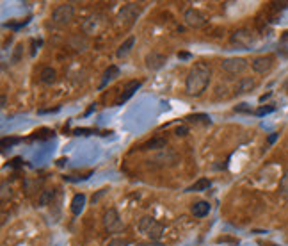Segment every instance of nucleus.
Wrapping results in <instances>:
<instances>
[{"instance_id":"obj_27","label":"nucleus","mask_w":288,"mask_h":246,"mask_svg":"<svg viewBox=\"0 0 288 246\" xmlns=\"http://www.w3.org/2000/svg\"><path fill=\"white\" fill-rule=\"evenodd\" d=\"M73 134L75 136H91V134H94V131L92 129H75Z\"/></svg>"},{"instance_id":"obj_15","label":"nucleus","mask_w":288,"mask_h":246,"mask_svg":"<svg viewBox=\"0 0 288 246\" xmlns=\"http://www.w3.org/2000/svg\"><path fill=\"white\" fill-rule=\"evenodd\" d=\"M166 147H167V141L164 137H153L142 145V150H166Z\"/></svg>"},{"instance_id":"obj_24","label":"nucleus","mask_w":288,"mask_h":246,"mask_svg":"<svg viewBox=\"0 0 288 246\" xmlns=\"http://www.w3.org/2000/svg\"><path fill=\"white\" fill-rule=\"evenodd\" d=\"M274 111H276V105H265V107H260L255 115L256 116H265V115H269V113H274Z\"/></svg>"},{"instance_id":"obj_31","label":"nucleus","mask_w":288,"mask_h":246,"mask_svg":"<svg viewBox=\"0 0 288 246\" xmlns=\"http://www.w3.org/2000/svg\"><path fill=\"white\" fill-rule=\"evenodd\" d=\"M187 132H189L187 127H178L176 129V136H187Z\"/></svg>"},{"instance_id":"obj_2","label":"nucleus","mask_w":288,"mask_h":246,"mask_svg":"<svg viewBox=\"0 0 288 246\" xmlns=\"http://www.w3.org/2000/svg\"><path fill=\"white\" fill-rule=\"evenodd\" d=\"M137 229H139L141 234L146 235L148 239L157 241L164 232V225L160 223V221H157L155 218H152V216H144V218L139 219Z\"/></svg>"},{"instance_id":"obj_25","label":"nucleus","mask_w":288,"mask_h":246,"mask_svg":"<svg viewBox=\"0 0 288 246\" xmlns=\"http://www.w3.org/2000/svg\"><path fill=\"white\" fill-rule=\"evenodd\" d=\"M233 111H235V113H253L251 105L245 104V102H242V104H239V105H235Z\"/></svg>"},{"instance_id":"obj_29","label":"nucleus","mask_w":288,"mask_h":246,"mask_svg":"<svg viewBox=\"0 0 288 246\" xmlns=\"http://www.w3.org/2000/svg\"><path fill=\"white\" fill-rule=\"evenodd\" d=\"M215 243H231V245H239V239H233V237H226V235H223V237H217L215 239Z\"/></svg>"},{"instance_id":"obj_26","label":"nucleus","mask_w":288,"mask_h":246,"mask_svg":"<svg viewBox=\"0 0 288 246\" xmlns=\"http://www.w3.org/2000/svg\"><path fill=\"white\" fill-rule=\"evenodd\" d=\"M226 91H228V88H226V86H224V84H219L217 88H215V98H221V97H223V98H226Z\"/></svg>"},{"instance_id":"obj_34","label":"nucleus","mask_w":288,"mask_h":246,"mask_svg":"<svg viewBox=\"0 0 288 246\" xmlns=\"http://www.w3.org/2000/svg\"><path fill=\"white\" fill-rule=\"evenodd\" d=\"M137 246H160V245H157V243H153L152 241V243H139Z\"/></svg>"},{"instance_id":"obj_13","label":"nucleus","mask_w":288,"mask_h":246,"mask_svg":"<svg viewBox=\"0 0 288 246\" xmlns=\"http://www.w3.org/2000/svg\"><path fill=\"white\" fill-rule=\"evenodd\" d=\"M190 213H192V216H196V218H205V216H208V213H210V203L205 202V200L194 202L192 207H190Z\"/></svg>"},{"instance_id":"obj_21","label":"nucleus","mask_w":288,"mask_h":246,"mask_svg":"<svg viewBox=\"0 0 288 246\" xmlns=\"http://www.w3.org/2000/svg\"><path fill=\"white\" fill-rule=\"evenodd\" d=\"M54 134L55 132L50 131V129H39V131H36L32 136H30V139H52Z\"/></svg>"},{"instance_id":"obj_30","label":"nucleus","mask_w":288,"mask_h":246,"mask_svg":"<svg viewBox=\"0 0 288 246\" xmlns=\"http://www.w3.org/2000/svg\"><path fill=\"white\" fill-rule=\"evenodd\" d=\"M128 245V241H125V239H112L109 243V246H126Z\"/></svg>"},{"instance_id":"obj_10","label":"nucleus","mask_w":288,"mask_h":246,"mask_svg":"<svg viewBox=\"0 0 288 246\" xmlns=\"http://www.w3.org/2000/svg\"><path fill=\"white\" fill-rule=\"evenodd\" d=\"M231 43L240 47V49H247V47H251V43H253V34H251L249 31H245V29H240V31L233 33Z\"/></svg>"},{"instance_id":"obj_12","label":"nucleus","mask_w":288,"mask_h":246,"mask_svg":"<svg viewBox=\"0 0 288 246\" xmlns=\"http://www.w3.org/2000/svg\"><path fill=\"white\" fill-rule=\"evenodd\" d=\"M256 86V81L255 79H251V77H244V79H240L237 84H235L233 88V93L235 95H244V93H249L253 91Z\"/></svg>"},{"instance_id":"obj_32","label":"nucleus","mask_w":288,"mask_h":246,"mask_svg":"<svg viewBox=\"0 0 288 246\" xmlns=\"http://www.w3.org/2000/svg\"><path fill=\"white\" fill-rule=\"evenodd\" d=\"M272 6L276 7V9H285V7L288 6V2H274Z\"/></svg>"},{"instance_id":"obj_28","label":"nucleus","mask_w":288,"mask_h":246,"mask_svg":"<svg viewBox=\"0 0 288 246\" xmlns=\"http://www.w3.org/2000/svg\"><path fill=\"white\" fill-rule=\"evenodd\" d=\"M18 141H20V139H16V137H11V139H9V137H4V139H2V148L13 147V145H16Z\"/></svg>"},{"instance_id":"obj_3","label":"nucleus","mask_w":288,"mask_h":246,"mask_svg":"<svg viewBox=\"0 0 288 246\" xmlns=\"http://www.w3.org/2000/svg\"><path fill=\"white\" fill-rule=\"evenodd\" d=\"M75 16V7L71 4H61L54 9L52 13V22L57 25H68Z\"/></svg>"},{"instance_id":"obj_9","label":"nucleus","mask_w":288,"mask_h":246,"mask_svg":"<svg viewBox=\"0 0 288 246\" xmlns=\"http://www.w3.org/2000/svg\"><path fill=\"white\" fill-rule=\"evenodd\" d=\"M137 15H139V7H137V4H126L123 9L120 11V15H118V20H120V23H126V25H132L134 23V20L137 18Z\"/></svg>"},{"instance_id":"obj_11","label":"nucleus","mask_w":288,"mask_h":246,"mask_svg":"<svg viewBox=\"0 0 288 246\" xmlns=\"http://www.w3.org/2000/svg\"><path fill=\"white\" fill-rule=\"evenodd\" d=\"M144 63H146V68L148 70H153L157 71L160 70L164 65H166V55L158 54V52H150V54L146 55V59H144Z\"/></svg>"},{"instance_id":"obj_36","label":"nucleus","mask_w":288,"mask_h":246,"mask_svg":"<svg viewBox=\"0 0 288 246\" xmlns=\"http://www.w3.org/2000/svg\"><path fill=\"white\" fill-rule=\"evenodd\" d=\"M276 137H277V134H272V136L269 137V145H272V143L276 141Z\"/></svg>"},{"instance_id":"obj_8","label":"nucleus","mask_w":288,"mask_h":246,"mask_svg":"<svg viewBox=\"0 0 288 246\" xmlns=\"http://www.w3.org/2000/svg\"><path fill=\"white\" fill-rule=\"evenodd\" d=\"M141 81H128L125 84V88H123V91L120 93V97L116 98V105H121L123 102H126L128 98H132L134 97V93H136L137 89L141 88Z\"/></svg>"},{"instance_id":"obj_14","label":"nucleus","mask_w":288,"mask_h":246,"mask_svg":"<svg viewBox=\"0 0 288 246\" xmlns=\"http://www.w3.org/2000/svg\"><path fill=\"white\" fill-rule=\"evenodd\" d=\"M84 205H86V195L84 193H76L75 197H73V200H71V213L75 214V216H78L82 213Z\"/></svg>"},{"instance_id":"obj_7","label":"nucleus","mask_w":288,"mask_h":246,"mask_svg":"<svg viewBox=\"0 0 288 246\" xmlns=\"http://www.w3.org/2000/svg\"><path fill=\"white\" fill-rule=\"evenodd\" d=\"M251 66L256 73H267V71L272 70L274 66V57L272 55H260V57H255L251 61Z\"/></svg>"},{"instance_id":"obj_4","label":"nucleus","mask_w":288,"mask_h":246,"mask_svg":"<svg viewBox=\"0 0 288 246\" xmlns=\"http://www.w3.org/2000/svg\"><path fill=\"white\" fill-rule=\"evenodd\" d=\"M221 68L229 75H240L247 68V59H244V57H228V59H223Z\"/></svg>"},{"instance_id":"obj_1","label":"nucleus","mask_w":288,"mask_h":246,"mask_svg":"<svg viewBox=\"0 0 288 246\" xmlns=\"http://www.w3.org/2000/svg\"><path fill=\"white\" fill-rule=\"evenodd\" d=\"M210 77H212V71H210V66L207 63H196V65L190 68L189 75H187V81H185V91L189 97H201L205 91H207L208 84H210Z\"/></svg>"},{"instance_id":"obj_18","label":"nucleus","mask_w":288,"mask_h":246,"mask_svg":"<svg viewBox=\"0 0 288 246\" xmlns=\"http://www.w3.org/2000/svg\"><path fill=\"white\" fill-rule=\"evenodd\" d=\"M189 123H203V125H210V116L208 115H190L185 118Z\"/></svg>"},{"instance_id":"obj_16","label":"nucleus","mask_w":288,"mask_h":246,"mask_svg":"<svg viewBox=\"0 0 288 246\" xmlns=\"http://www.w3.org/2000/svg\"><path fill=\"white\" fill-rule=\"evenodd\" d=\"M55 77H57V73H55L54 68L46 66V68H43L41 73H39V81L43 82V84H52V82L55 81Z\"/></svg>"},{"instance_id":"obj_5","label":"nucleus","mask_w":288,"mask_h":246,"mask_svg":"<svg viewBox=\"0 0 288 246\" xmlns=\"http://www.w3.org/2000/svg\"><path fill=\"white\" fill-rule=\"evenodd\" d=\"M104 227L109 234H120L123 230V221H121L120 214H118L116 209H109L104 214Z\"/></svg>"},{"instance_id":"obj_38","label":"nucleus","mask_w":288,"mask_h":246,"mask_svg":"<svg viewBox=\"0 0 288 246\" xmlns=\"http://www.w3.org/2000/svg\"><path fill=\"white\" fill-rule=\"evenodd\" d=\"M283 88H285V89H287V91H288V79H287V82L283 84Z\"/></svg>"},{"instance_id":"obj_33","label":"nucleus","mask_w":288,"mask_h":246,"mask_svg":"<svg viewBox=\"0 0 288 246\" xmlns=\"http://www.w3.org/2000/svg\"><path fill=\"white\" fill-rule=\"evenodd\" d=\"M59 107H55V109H41L39 111V115H46V113H57Z\"/></svg>"},{"instance_id":"obj_22","label":"nucleus","mask_w":288,"mask_h":246,"mask_svg":"<svg viewBox=\"0 0 288 246\" xmlns=\"http://www.w3.org/2000/svg\"><path fill=\"white\" fill-rule=\"evenodd\" d=\"M279 193H281V197L288 200V170L283 173L281 180H279Z\"/></svg>"},{"instance_id":"obj_37","label":"nucleus","mask_w":288,"mask_h":246,"mask_svg":"<svg viewBox=\"0 0 288 246\" xmlns=\"http://www.w3.org/2000/svg\"><path fill=\"white\" fill-rule=\"evenodd\" d=\"M6 104H7V98H6V95H2V107H6Z\"/></svg>"},{"instance_id":"obj_35","label":"nucleus","mask_w":288,"mask_h":246,"mask_svg":"<svg viewBox=\"0 0 288 246\" xmlns=\"http://www.w3.org/2000/svg\"><path fill=\"white\" fill-rule=\"evenodd\" d=\"M178 57H180V59H189L190 54H187V52H182V54H178Z\"/></svg>"},{"instance_id":"obj_23","label":"nucleus","mask_w":288,"mask_h":246,"mask_svg":"<svg viewBox=\"0 0 288 246\" xmlns=\"http://www.w3.org/2000/svg\"><path fill=\"white\" fill-rule=\"evenodd\" d=\"M54 198V191L52 189H46V191H43V195H41V198H39L38 205L39 207H45V205H48V202Z\"/></svg>"},{"instance_id":"obj_17","label":"nucleus","mask_w":288,"mask_h":246,"mask_svg":"<svg viewBox=\"0 0 288 246\" xmlns=\"http://www.w3.org/2000/svg\"><path fill=\"white\" fill-rule=\"evenodd\" d=\"M116 77H120V68L118 66H109L107 70H105V73H104V81H102V86L100 88H104L107 82H110V81H114Z\"/></svg>"},{"instance_id":"obj_6","label":"nucleus","mask_w":288,"mask_h":246,"mask_svg":"<svg viewBox=\"0 0 288 246\" xmlns=\"http://www.w3.org/2000/svg\"><path fill=\"white\" fill-rule=\"evenodd\" d=\"M183 20L185 23L189 25V27H194V29H201L205 23H207V18L203 13H199L197 9H187L183 15Z\"/></svg>"},{"instance_id":"obj_20","label":"nucleus","mask_w":288,"mask_h":246,"mask_svg":"<svg viewBox=\"0 0 288 246\" xmlns=\"http://www.w3.org/2000/svg\"><path fill=\"white\" fill-rule=\"evenodd\" d=\"M134 43H136V38H134V36L126 39L125 43H123V45L120 47V49H118V57H123V55L128 54V52L132 50V47H134Z\"/></svg>"},{"instance_id":"obj_19","label":"nucleus","mask_w":288,"mask_h":246,"mask_svg":"<svg viewBox=\"0 0 288 246\" xmlns=\"http://www.w3.org/2000/svg\"><path fill=\"white\" fill-rule=\"evenodd\" d=\"M212 186V182H210V179H199V180L194 184V186H190L189 187V191H194V193H197V191H207L208 187Z\"/></svg>"}]
</instances>
